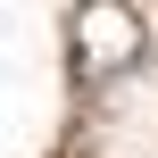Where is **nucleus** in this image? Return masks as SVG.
Returning <instances> with one entry per match:
<instances>
[{
  "label": "nucleus",
  "instance_id": "obj_1",
  "mask_svg": "<svg viewBox=\"0 0 158 158\" xmlns=\"http://www.w3.org/2000/svg\"><path fill=\"white\" fill-rule=\"evenodd\" d=\"M67 50H75L83 75H125V67L142 58V17H133L125 0H83V8L67 17Z\"/></svg>",
  "mask_w": 158,
  "mask_h": 158
}]
</instances>
